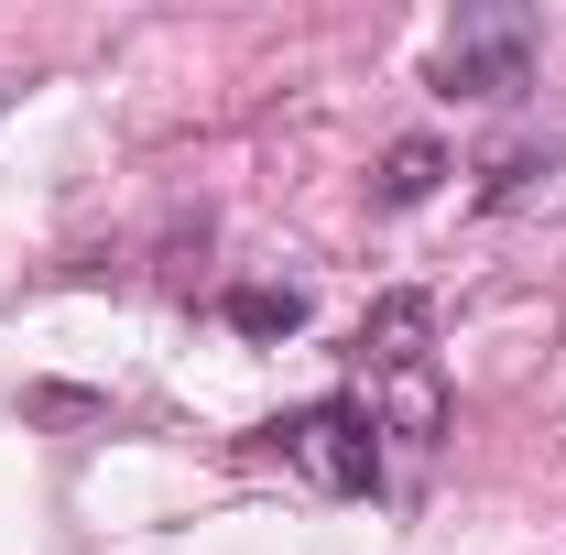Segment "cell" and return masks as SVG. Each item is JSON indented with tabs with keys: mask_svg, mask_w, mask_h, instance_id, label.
<instances>
[{
	"mask_svg": "<svg viewBox=\"0 0 566 555\" xmlns=\"http://www.w3.org/2000/svg\"><path fill=\"white\" fill-rule=\"evenodd\" d=\"M436 175H447V164H436V142H403V153H392V175H381V208H415Z\"/></svg>",
	"mask_w": 566,
	"mask_h": 555,
	"instance_id": "obj_3",
	"label": "cell"
},
{
	"mask_svg": "<svg viewBox=\"0 0 566 555\" xmlns=\"http://www.w3.org/2000/svg\"><path fill=\"white\" fill-rule=\"evenodd\" d=\"M283 469H305L316 490H338V501H359V490H381V415L359 404V392H338V404H305L294 425H273Z\"/></svg>",
	"mask_w": 566,
	"mask_h": 555,
	"instance_id": "obj_2",
	"label": "cell"
},
{
	"mask_svg": "<svg viewBox=\"0 0 566 555\" xmlns=\"http://www.w3.org/2000/svg\"><path fill=\"white\" fill-rule=\"evenodd\" d=\"M545 164H556V153H534V142H512V153L491 164V197H523V186H534Z\"/></svg>",
	"mask_w": 566,
	"mask_h": 555,
	"instance_id": "obj_5",
	"label": "cell"
},
{
	"mask_svg": "<svg viewBox=\"0 0 566 555\" xmlns=\"http://www.w3.org/2000/svg\"><path fill=\"white\" fill-rule=\"evenodd\" d=\"M229 316H240L251 338H273V327H294V316H305V294H294V283H283V294H240Z\"/></svg>",
	"mask_w": 566,
	"mask_h": 555,
	"instance_id": "obj_4",
	"label": "cell"
},
{
	"mask_svg": "<svg viewBox=\"0 0 566 555\" xmlns=\"http://www.w3.org/2000/svg\"><path fill=\"white\" fill-rule=\"evenodd\" d=\"M534 55H545V22L534 11H458L447 44H436V87L447 98H523L534 87Z\"/></svg>",
	"mask_w": 566,
	"mask_h": 555,
	"instance_id": "obj_1",
	"label": "cell"
}]
</instances>
